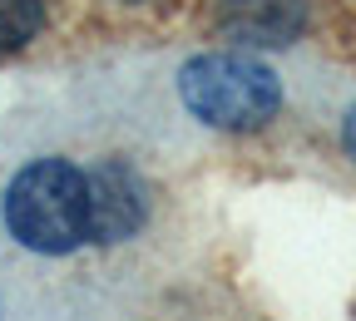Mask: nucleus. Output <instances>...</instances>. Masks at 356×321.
<instances>
[{"label": "nucleus", "mask_w": 356, "mask_h": 321, "mask_svg": "<svg viewBox=\"0 0 356 321\" xmlns=\"http://www.w3.org/2000/svg\"><path fill=\"white\" fill-rule=\"evenodd\" d=\"M184 104L213 129H262L282 104L277 74L248 55H198L178 74Z\"/></svg>", "instance_id": "f03ea898"}, {"label": "nucleus", "mask_w": 356, "mask_h": 321, "mask_svg": "<svg viewBox=\"0 0 356 321\" xmlns=\"http://www.w3.org/2000/svg\"><path fill=\"white\" fill-rule=\"evenodd\" d=\"M341 139H346V154L356 158V109L346 114V129H341Z\"/></svg>", "instance_id": "423d86ee"}, {"label": "nucleus", "mask_w": 356, "mask_h": 321, "mask_svg": "<svg viewBox=\"0 0 356 321\" xmlns=\"http://www.w3.org/2000/svg\"><path fill=\"white\" fill-rule=\"evenodd\" d=\"M44 0H0V50H20L40 30Z\"/></svg>", "instance_id": "39448f33"}, {"label": "nucleus", "mask_w": 356, "mask_h": 321, "mask_svg": "<svg viewBox=\"0 0 356 321\" xmlns=\"http://www.w3.org/2000/svg\"><path fill=\"white\" fill-rule=\"evenodd\" d=\"M302 25V0H222V30L243 44H292Z\"/></svg>", "instance_id": "20e7f679"}, {"label": "nucleus", "mask_w": 356, "mask_h": 321, "mask_svg": "<svg viewBox=\"0 0 356 321\" xmlns=\"http://www.w3.org/2000/svg\"><path fill=\"white\" fill-rule=\"evenodd\" d=\"M149 217V183L129 163H99L84 173V238L89 242H124Z\"/></svg>", "instance_id": "7ed1b4c3"}, {"label": "nucleus", "mask_w": 356, "mask_h": 321, "mask_svg": "<svg viewBox=\"0 0 356 321\" xmlns=\"http://www.w3.org/2000/svg\"><path fill=\"white\" fill-rule=\"evenodd\" d=\"M6 227L30 252H74L84 242V173L65 158L25 163L6 188Z\"/></svg>", "instance_id": "f257e3e1"}]
</instances>
